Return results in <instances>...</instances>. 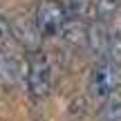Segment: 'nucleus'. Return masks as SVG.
Returning a JSON list of instances; mask_svg holds the SVG:
<instances>
[{
    "instance_id": "1",
    "label": "nucleus",
    "mask_w": 121,
    "mask_h": 121,
    "mask_svg": "<svg viewBox=\"0 0 121 121\" xmlns=\"http://www.w3.org/2000/svg\"><path fill=\"white\" fill-rule=\"evenodd\" d=\"M121 87V65L112 63V60L103 58L96 63L90 72V81H87V90L96 99H108V96L117 94Z\"/></svg>"
},
{
    "instance_id": "2",
    "label": "nucleus",
    "mask_w": 121,
    "mask_h": 121,
    "mask_svg": "<svg viewBox=\"0 0 121 121\" xmlns=\"http://www.w3.org/2000/svg\"><path fill=\"white\" fill-rule=\"evenodd\" d=\"M34 22L43 38H47V36H58L65 29L69 16L60 0H40L34 9Z\"/></svg>"
},
{
    "instance_id": "3",
    "label": "nucleus",
    "mask_w": 121,
    "mask_h": 121,
    "mask_svg": "<svg viewBox=\"0 0 121 121\" xmlns=\"http://www.w3.org/2000/svg\"><path fill=\"white\" fill-rule=\"evenodd\" d=\"M54 85L52 65L43 54H34L27 67V92L31 99H47Z\"/></svg>"
},
{
    "instance_id": "4",
    "label": "nucleus",
    "mask_w": 121,
    "mask_h": 121,
    "mask_svg": "<svg viewBox=\"0 0 121 121\" xmlns=\"http://www.w3.org/2000/svg\"><path fill=\"white\" fill-rule=\"evenodd\" d=\"M9 22H11L13 40H16L25 52H29L31 56H34V54H40V47H43V34L38 31L34 18L27 20L25 16H16V18H11Z\"/></svg>"
},
{
    "instance_id": "5",
    "label": "nucleus",
    "mask_w": 121,
    "mask_h": 121,
    "mask_svg": "<svg viewBox=\"0 0 121 121\" xmlns=\"http://www.w3.org/2000/svg\"><path fill=\"white\" fill-rule=\"evenodd\" d=\"M22 78V67L9 49L0 47V85L16 87Z\"/></svg>"
},
{
    "instance_id": "6",
    "label": "nucleus",
    "mask_w": 121,
    "mask_h": 121,
    "mask_svg": "<svg viewBox=\"0 0 121 121\" xmlns=\"http://www.w3.org/2000/svg\"><path fill=\"white\" fill-rule=\"evenodd\" d=\"M110 38H112V31L108 29V25H105V22L94 20V22H90V25H87V40H85V45H87L94 54L105 56L108 45H110Z\"/></svg>"
},
{
    "instance_id": "7",
    "label": "nucleus",
    "mask_w": 121,
    "mask_h": 121,
    "mask_svg": "<svg viewBox=\"0 0 121 121\" xmlns=\"http://www.w3.org/2000/svg\"><path fill=\"white\" fill-rule=\"evenodd\" d=\"M72 20H85V18H94V2L96 0H60Z\"/></svg>"
},
{
    "instance_id": "8",
    "label": "nucleus",
    "mask_w": 121,
    "mask_h": 121,
    "mask_svg": "<svg viewBox=\"0 0 121 121\" xmlns=\"http://www.w3.org/2000/svg\"><path fill=\"white\" fill-rule=\"evenodd\" d=\"M60 36H63L69 45L78 47V45H83L87 40V27L83 25V20H72V18H69V22L65 25V29L60 31Z\"/></svg>"
},
{
    "instance_id": "9",
    "label": "nucleus",
    "mask_w": 121,
    "mask_h": 121,
    "mask_svg": "<svg viewBox=\"0 0 121 121\" xmlns=\"http://www.w3.org/2000/svg\"><path fill=\"white\" fill-rule=\"evenodd\" d=\"M99 121H121V96L112 94L103 99L99 108Z\"/></svg>"
},
{
    "instance_id": "10",
    "label": "nucleus",
    "mask_w": 121,
    "mask_h": 121,
    "mask_svg": "<svg viewBox=\"0 0 121 121\" xmlns=\"http://www.w3.org/2000/svg\"><path fill=\"white\" fill-rule=\"evenodd\" d=\"M121 9V0H96L94 2V20L108 22L112 20Z\"/></svg>"
},
{
    "instance_id": "11",
    "label": "nucleus",
    "mask_w": 121,
    "mask_h": 121,
    "mask_svg": "<svg viewBox=\"0 0 121 121\" xmlns=\"http://www.w3.org/2000/svg\"><path fill=\"white\" fill-rule=\"evenodd\" d=\"M105 58L112 60V63H117V65H121V31L112 34L110 45H108V52H105Z\"/></svg>"
},
{
    "instance_id": "12",
    "label": "nucleus",
    "mask_w": 121,
    "mask_h": 121,
    "mask_svg": "<svg viewBox=\"0 0 121 121\" xmlns=\"http://www.w3.org/2000/svg\"><path fill=\"white\" fill-rule=\"evenodd\" d=\"M11 43H16V40H13V34H11V22L4 16H0V47L9 49Z\"/></svg>"
}]
</instances>
